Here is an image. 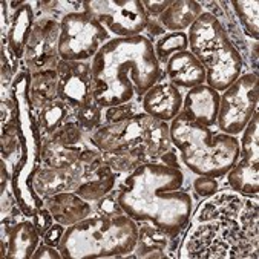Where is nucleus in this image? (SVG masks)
Returning a JSON list of instances; mask_svg holds the SVG:
<instances>
[{"instance_id": "e433bc0d", "label": "nucleus", "mask_w": 259, "mask_h": 259, "mask_svg": "<svg viewBox=\"0 0 259 259\" xmlns=\"http://www.w3.org/2000/svg\"><path fill=\"white\" fill-rule=\"evenodd\" d=\"M174 0H144L143 5H144V10L147 13L149 17H160L170 5H172Z\"/></svg>"}, {"instance_id": "a211bd4d", "label": "nucleus", "mask_w": 259, "mask_h": 259, "mask_svg": "<svg viewBox=\"0 0 259 259\" xmlns=\"http://www.w3.org/2000/svg\"><path fill=\"white\" fill-rule=\"evenodd\" d=\"M81 183V172L74 164L66 169L60 167H40L32 180L35 193L45 199L60 192H74Z\"/></svg>"}, {"instance_id": "dca6fc26", "label": "nucleus", "mask_w": 259, "mask_h": 259, "mask_svg": "<svg viewBox=\"0 0 259 259\" xmlns=\"http://www.w3.org/2000/svg\"><path fill=\"white\" fill-rule=\"evenodd\" d=\"M40 244V235L32 220L2 224V256L8 259H29Z\"/></svg>"}, {"instance_id": "bb28decb", "label": "nucleus", "mask_w": 259, "mask_h": 259, "mask_svg": "<svg viewBox=\"0 0 259 259\" xmlns=\"http://www.w3.org/2000/svg\"><path fill=\"white\" fill-rule=\"evenodd\" d=\"M83 147H65V146H60L54 141H51L49 138L43 140L41 141V163L48 167H60V169L71 167L78 161Z\"/></svg>"}, {"instance_id": "423d86ee", "label": "nucleus", "mask_w": 259, "mask_h": 259, "mask_svg": "<svg viewBox=\"0 0 259 259\" xmlns=\"http://www.w3.org/2000/svg\"><path fill=\"white\" fill-rule=\"evenodd\" d=\"M138 232V223L126 213H92L80 223L66 227L59 250L65 259H118L134 253Z\"/></svg>"}, {"instance_id": "f03ea898", "label": "nucleus", "mask_w": 259, "mask_h": 259, "mask_svg": "<svg viewBox=\"0 0 259 259\" xmlns=\"http://www.w3.org/2000/svg\"><path fill=\"white\" fill-rule=\"evenodd\" d=\"M92 97L101 108L141 103L163 75L153 43L146 35L111 38L91 60Z\"/></svg>"}, {"instance_id": "f3484780", "label": "nucleus", "mask_w": 259, "mask_h": 259, "mask_svg": "<svg viewBox=\"0 0 259 259\" xmlns=\"http://www.w3.org/2000/svg\"><path fill=\"white\" fill-rule=\"evenodd\" d=\"M220 98L221 92L215 91L209 84H199L187 91L183 98V112L207 127L217 126L220 112Z\"/></svg>"}, {"instance_id": "72a5a7b5", "label": "nucleus", "mask_w": 259, "mask_h": 259, "mask_svg": "<svg viewBox=\"0 0 259 259\" xmlns=\"http://www.w3.org/2000/svg\"><path fill=\"white\" fill-rule=\"evenodd\" d=\"M135 108H137L135 103H126V105H121V106H112V108L105 109V124L131 118L132 115L137 114Z\"/></svg>"}, {"instance_id": "5701e85b", "label": "nucleus", "mask_w": 259, "mask_h": 259, "mask_svg": "<svg viewBox=\"0 0 259 259\" xmlns=\"http://www.w3.org/2000/svg\"><path fill=\"white\" fill-rule=\"evenodd\" d=\"M204 13V8L195 0H175L158 17L160 25L169 32H184Z\"/></svg>"}, {"instance_id": "412c9836", "label": "nucleus", "mask_w": 259, "mask_h": 259, "mask_svg": "<svg viewBox=\"0 0 259 259\" xmlns=\"http://www.w3.org/2000/svg\"><path fill=\"white\" fill-rule=\"evenodd\" d=\"M177 239L178 236H172L150 223H143L138 232V241L134 250V257H170V253H174L175 247L178 245Z\"/></svg>"}, {"instance_id": "2eb2a0df", "label": "nucleus", "mask_w": 259, "mask_h": 259, "mask_svg": "<svg viewBox=\"0 0 259 259\" xmlns=\"http://www.w3.org/2000/svg\"><path fill=\"white\" fill-rule=\"evenodd\" d=\"M183 98L181 91L164 75V78L160 77V80L144 94L140 106L144 114L169 123L181 112Z\"/></svg>"}, {"instance_id": "9b49d317", "label": "nucleus", "mask_w": 259, "mask_h": 259, "mask_svg": "<svg viewBox=\"0 0 259 259\" xmlns=\"http://www.w3.org/2000/svg\"><path fill=\"white\" fill-rule=\"evenodd\" d=\"M81 10L117 38L141 35L149 19L141 0H84Z\"/></svg>"}, {"instance_id": "2f4dec72", "label": "nucleus", "mask_w": 259, "mask_h": 259, "mask_svg": "<svg viewBox=\"0 0 259 259\" xmlns=\"http://www.w3.org/2000/svg\"><path fill=\"white\" fill-rule=\"evenodd\" d=\"M84 137L86 135L81 132L77 121L72 120V121L63 124L59 131H56L49 137V140L60 144V146H65V147H83L84 144H88V143H84Z\"/></svg>"}, {"instance_id": "4be33fe9", "label": "nucleus", "mask_w": 259, "mask_h": 259, "mask_svg": "<svg viewBox=\"0 0 259 259\" xmlns=\"http://www.w3.org/2000/svg\"><path fill=\"white\" fill-rule=\"evenodd\" d=\"M35 13L31 4H23L20 8H17L13 16L10 23L7 25L8 29L4 32V40L8 43L17 60H22L25 57V49L26 43L31 34V29L35 23Z\"/></svg>"}, {"instance_id": "c85d7f7f", "label": "nucleus", "mask_w": 259, "mask_h": 259, "mask_svg": "<svg viewBox=\"0 0 259 259\" xmlns=\"http://www.w3.org/2000/svg\"><path fill=\"white\" fill-rule=\"evenodd\" d=\"M75 121L84 135H91L105 124V108H101L94 97H89L75 111Z\"/></svg>"}, {"instance_id": "c9c22d12", "label": "nucleus", "mask_w": 259, "mask_h": 259, "mask_svg": "<svg viewBox=\"0 0 259 259\" xmlns=\"http://www.w3.org/2000/svg\"><path fill=\"white\" fill-rule=\"evenodd\" d=\"M193 190L199 195V196H212L218 192V183L213 178H207V177H198L193 183H192Z\"/></svg>"}, {"instance_id": "473e14b6", "label": "nucleus", "mask_w": 259, "mask_h": 259, "mask_svg": "<svg viewBox=\"0 0 259 259\" xmlns=\"http://www.w3.org/2000/svg\"><path fill=\"white\" fill-rule=\"evenodd\" d=\"M94 210L100 215H118L124 213L121 210V207L117 199V190L109 192L106 196H103L101 199L97 201V205L94 207Z\"/></svg>"}, {"instance_id": "1a4fd4ad", "label": "nucleus", "mask_w": 259, "mask_h": 259, "mask_svg": "<svg viewBox=\"0 0 259 259\" xmlns=\"http://www.w3.org/2000/svg\"><path fill=\"white\" fill-rule=\"evenodd\" d=\"M111 34L88 13L69 11L60 19L59 56L65 62H91Z\"/></svg>"}, {"instance_id": "cd10ccee", "label": "nucleus", "mask_w": 259, "mask_h": 259, "mask_svg": "<svg viewBox=\"0 0 259 259\" xmlns=\"http://www.w3.org/2000/svg\"><path fill=\"white\" fill-rule=\"evenodd\" d=\"M118 177L120 175L111 169L109 172L103 174L98 178H94V180L81 183L74 192L77 195H80L83 199L89 201V202H97L98 199H101L103 196H106L109 192H112L115 189Z\"/></svg>"}, {"instance_id": "39448f33", "label": "nucleus", "mask_w": 259, "mask_h": 259, "mask_svg": "<svg viewBox=\"0 0 259 259\" xmlns=\"http://www.w3.org/2000/svg\"><path fill=\"white\" fill-rule=\"evenodd\" d=\"M170 140L189 172L198 177L221 178L239 158V140L227 134H215L196 123L183 111L170 121Z\"/></svg>"}, {"instance_id": "20e7f679", "label": "nucleus", "mask_w": 259, "mask_h": 259, "mask_svg": "<svg viewBox=\"0 0 259 259\" xmlns=\"http://www.w3.org/2000/svg\"><path fill=\"white\" fill-rule=\"evenodd\" d=\"M10 95L16 103L19 123V152L11 169V190L23 215L32 218L45 205V199H41L32 187V180L41 167V138L37 127V117L29 101L28 71L16 74L10 86Z\"/></svg>"}, {"instance_id": "ea45409f", "label": "nucleus", "mask_w": 259, "mask_h": 259, "mask_svg": "<svg viewBox=\"0 0 259 259\" xmlns=\"http://www.w3.org/2000/svg\"><path fill=\"white\" fill-rule=\"evenodd\" d=\"M146 31H149L152 35H157V37H161L163 34H166L164 28L160 25V22H158V19H157V17H149V19H147Z\"/></svg>"}, {"instance_id": "6e6552de", "label": "nucleus", "mask_w": 259, "mask_h": 259, "mask_svg": "<svg viewBox=\"0 0 259 259\" xmlns=\"http://www.w3.org/2000/svg\"><path fill=\"white\" fill-rule=\"evenodd\" d=\"M89 144L101 153L143 146L150 161H160L166 152L174 149L169 124L144 112H137L121 121L103 124L89 135Z\"/></svg>"}, {"instance_id": "7c9ffc66", "label": "nucleus", "mask_w": 259, "mask_h": 259, "mask_svg": "<svg viewBox=\"0 0 259 259\" xmlns=\"http://www.w3.org/2000/svg\"><path fill=\"white\" fill-rule=\"evenodd\" d=\"M236 19L239 20L245 34H248L254 41L259 37V4L256 0H233L232 2Z\"/></svg>"}, {"instance_id": "4468645a", "label": "nucleus", "mask_w": 259, "mask_h": 259, "mask_svg": "<svg viewBox=\"0 0 259 259\" xmlns=\"http://www.w3.org/2000/svg\"><path fill=\"white\" fill-rule=\"evenodd\" d=\"M59 74V100L68 103L75 111L92 97L91 62H65L57 66Z\"/></svg>"}, {"instance_id": "6ab92c4d", "label": "nucleus", "mask_w": 259, "mask_h": 259, "mask_svg": "<svg viewBox=\"0 0 259 259\" xmlns=\"http://www.w3.org/2000/svg\"><path fill=\"white\" fill-rule=\"evenodd\" d=\"M45 207L51 212L54 221L69 227L94 213V207L89 201L83 199L75 192H60L45 198Z\"/></svg>"}, {"instance_id": "f704fd0d", "label": "nucleus", "mask_w": 259, "mask_h": 259, "mask_svg": "<svg viewBox=\"0 0 259 259\" xmlns=\"http://www.w3.org/2000/svg\"><path fill=\"white\" fill-rule=\"evenodd\" d=\"M32 223H34V226H35V229H37L40 238H43L45 233H46L51 227H53V224H54L56 221H54L53 215H51V212L43 205L41 209H38V210L35 212V215L32 217Z\"/></svg>"}, {"instance_id": "9d476101", "label": "nucleus", "mask_w": 259, "mask_h": 259, "mask_svg": "<svg viewBox=\"0 0 259 259\" xmlns=\"http://www.w3.org/2000/svg\"><path fill=\"white\" fill-rule=\"evenodd\" d=\"M259 78L256 72L241 74L221 92L217 126L223 134L238 137L257 112Z\"/></svg>"}, {"instance_id": "0eeeda50", "label": "nucleus", "mask_w": 259, "mask_h": 259, "mask_svg": "<svg viewBox=\"0 0 259 259\" xmlns=\"http://www.w3.org/2000/svg\"><path fill=\"white\" fill-rule=\"evenodd\" d=\"M189 51L205 69V84L226 91L241 74L244 59L220 17L204 11L187 31Z\"/></svg>"}, {"instance_id": "f257e3e1", "label": "nucleus", "mask_w": 259, "mask_h": 259, "mask_svg": "<svg viewBox=\"0 0 259 259\" xmlns=\"http://www.w3.org/2000/svg\"><path fill=\"white\" fill-rule=\"evenodd\" d=\"M186 177L180 167L149 161L120 181L117 199L121 210L140 223H150L172 236L189 226L193 198L184 190Z\"/></svg>"}, {"instance_id": "58836bf2", "label": "nucleus", "mask_w": 259, "mask_h": 259, "mask_svg": "<svg viewBox=\"0 0 259 259\" xmlns=\"http://www.w3.org/2000/svg\"><path fill=\"white\" fill-rule=\"evenodd\" d=\"M34 259H43V257H51V259H60L62 257V253L57 247H53V245H48L45 244L43 241H40L38 247L35 248L34 254H32Z\"/></svg>"}, {"instance_id": "aec40b11", "label": "nucleus", "mask_w": 259, "mask_h": 259, "mask_svg": "<svg viewBox=\"0 0 259 259\" xmlns=\"http://www.w3.org/2000/svg\"><path fill=\"white\" fill-rule=\"evenodd\" d=\"M164 75L178 89L189 91L195 86L205 83V69L189 49L174 54L166 62Z\"/></svg>"}, {"instance_id": "b1692460", "label": "nucleus", "mask_w": 259, "mask_h": 259, "mask_svg": "<svg viewBox=\"0 0 259 259\" xmlns=\"http://www.w3.org/2000/svg\"><path fill=\"white\" fill-rule=\"evenodd\" d=\"M59 98L57 69L29 74V101L32 111L40 112L45 106Z\"/></svg>"}, {"instance_id": "c756f323", "label": "nucleus", "mask_w": 259, "mask_h": 259, "mask_svg": "<svg viewBox=\"0 0 259 259\" xmlns=\"http://www.w3.org/2000/svg\"><path fill=\"white\" fill-rule=\"evenodd\" d=\"M155 56H157L160 65H166V62L178 53L189 49L187 32H166L153 45Z\"/></svg>"}, {"instance_id": "7ed1b4c3", "label": "nucleus", "mask_w": 259, "mask_h": 259, "mask_svg": "<svg viewBox=\"0 0 259 259\" xmlns=\"http://www.w3.org/2000/svg\"><path fill=\"white\" fill-rule=\"evenodd\" d=\"M186 239L187 257H257V205L220 193L199 205Z\"/></svg>"}, {"instance_id": "393cba45", "label": "nucleus", "mask_w": 259, "mask_h": 259, "mask_svg": "<svg viewBox=\"0 0 259 259\" xmlns=\"http://www.w3.org/2000/svg\"><path fill=\"white\" fill-rule=\"evenodd\" d=\"M75 120V109L71 108L68 103L62 100H54L45 106L40 112H37V127L41 141L48 140L56 131H59L63 124Z\"/></svg>"}, {"instance_id": "a19ab883", "label": "nucleus", "mask_w": 259, "mask_h": 259, "mask_svg": "<svg viewBox=\"0 0 259 259\" xmlns=\"http://www.w3.org/2000/svg\"><path fill=\"white\" fill-rule=\"evenodd\" d=\"M160 163H164L167 166H172V167H180V163H178V155L175 153V150H169L166 152L163 157L160 158Z\"/></svg>"}, {"instance_id": "a878e982", "label": "nucleus", "mask_w": 259, "mask_h": 259, "mask_svg": "<svg viewBox=\"0 0 259 259\" xmlns=\"http://www.w3.org/2000/svg\"><path fill=\"white\" fill-rule=\"evenodd\" d=\"M103 158L108 163V166L117 172L118 175H127L134 172L137 167H140L144 163H149L147 152L143 146L138 147H124L117 149L112 152H103Z\"/></svg>"}, {"instance_id": "ddd939ff", "label": "nucleus", "mask_w": 259, "mask_h": 259, "mask_svg": "<svg viewBox=\"0 0 259 259\" xmlns=\"http://www.w3.org/2000/svg\"><path fill=\"white\" fill-rule=\"evenodd\" d=\"M60 20L56 17H40L35 20L25 49V66L28 74L57 69Z\"/></svg>"}, {"instance_id": "4c0bfd02", "label": "nucleus", "mask_w": 259, "mask_h": 259, "mask_svg": "<svg viewBox=\"0 0 259 259\" xmlns=\"http://www.w3.org/2000/svg\"><path fill=\"white\" fill-rule=\"evenodd\" d=\"M65 230H66L65 226H62V224H59V223H54L53 227H51V229L45 233V236H43L41 239H43L45 244L53 245V247H57V248H59V244H60V241H62V238H63Z\"/></svg>"}, {"instance_id": "f8f14e48", "label": "nucleus", "mask_w": 259, "mask_h": 259, "mask_svg": "<svg viewBox=\"0 0 259 259\" xmlns=\"http://www.w3.org/2000/svg\"><path fill=\"white\" fill-rule=\"evenodd\" d=\"M236 164L226 174L229 187L245 198H256L259 192V114L254 112L241 132Z\"/></svg>"}]
</instances>
